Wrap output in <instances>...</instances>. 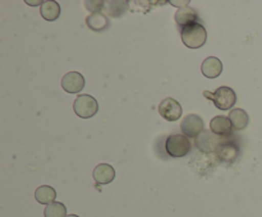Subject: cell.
Returning <instances> with one entry per match:
<instances>
[{
	"instance_id": "cell-7",
	"label": "cell",
	"mask_w": 262,
	"mask_h": 217,
	"mask_svg": "<svg viewBox=\"0 0 262 217\" xmlns=\"http://www.w3.org/2000/svg\"><path fill=\"white\" fill-rule=\"evenodd\" d=\"M84 87V77L78 71H68L61 78V88L68 93H78Z\"/></svg>"
},
{
	"instance_id": "cell-11",
	"label": "cell",
	"mask_w": 262,
	"mask_h": 217,
	"mask_svg": "<svg viewBox=\"0 0 262 217\" xmlns=\"http://www.w3.org/2000/svg\"><path fill=\"white\" fill-rule=\"evenodd\" d=\"M228 117H229L230 123H232L233 129L235 130L246 129L248 123H250V117H248L247 112H246L243 109H238V107L230 110Z\"/></svg>"
},
{
	"instance_id": "cell-10",
	"label": "cell",
	"mask_w": 262,
	"mask_h": 217,
	"mask_svg": "<svg viewBox=\"0 0 262 217\" xmlns=\"http://www.w3.org/2000/svg\"><path fill=\"white\" fill-rule=\"evenodd\" d=\"M210 129L214 134L216 135H229L232 133V123H230L229 117L224 116V115H217V116L212 117L211 123H210Z\"/></svg>"
},
{
	"instance_id": "cell-19",
	"label": "cell",
	"mask_w": 262,
	"mask_h": 217,
	"mask_svg": "<svg viewBox=\"0 0 262 217\" xmlns=\"http://www.w3.org/2000/svg\"><path fill=\"white\" fill-rule=\"evenodd\" d=\"M67 217H79V216H77V214H67Z\"/></svg>"
},
{
	"instance_id": "cell-16",
	"label": "cell",
	"mask_w": 262,
	"mask_h": 217,
	"mask_svg": "<svg viewBox=\"0 0 262 217\" xmlns=\"http://www.w3.org/2000/svg\"><path fill=\"white\" fill-rule=\"evenodd\" d=\"M45 217H67V208L61 202H53L43 209Z\"/></svg>"
},
{
	"instance_id": "cell-17",
	"label": "cell",
	"mask_w": 262,
	"mask_h": 217,
	"mask_svg": "<svg viewBox=\"0 0 262 217\" xmlns=\"http://www.w3.org/2000/svg\"><path fill=\"white\" fill-rule=\"evenodd\" d=\"M219 155L223 160L232 161L237 157L238 150L233 144H223L222 148H219Z\"/></svg>"
},
{
	"instance_id": "cell-12",
	"label": "cell",
	"mask_w": 262,
	"mask_h": 217,
	"mask_svg": "<svg viewBox=\"0 0 262 217\" xmlns=\"http://www.w3.org/2000/svg\"><path fill=\"white\" fill-rule=\"evenodd\" d=\"M176 23L181 27V30L191 23L196 22L197 13L191 7H181L176 13Z\"/></svg>"
},
{
	"instance_id": "cell-4",
	"label": "cell",
	"mask_w": 262,
	"mask_h": 217,
	"mask_svg": "<svg viewBox=\"0 0 262 217\" xmlns=\"http://www.w3.org/2000/svg\"><path fill=\"white\" fill-rule=\"evenodd\" d=\"M73 110L77 116L82 119H89L99 111V104L96 99L90 94H79L73 102Z\"/></svg>"
},
{
	"instance_id": "cell-3",
	"label": "cell",
	"mask_w": 262,
	"mask_h": 217,
	"mask_svg": "<svg viewBox=\"0 0 262 217\" xmlns=\"http://www.w3.org/2000/svg\"><path fill=\"white\" fill-rule=\"evenodd\" d=\"M191 150V142L184 134L169 135L165 142V151L171 157H184Z\"/></svg>"
},
{
	"instance_id": "cell-8",
	"label": "cell",
	"mask_w": 262,
	"mask_h": 217,
	"mask_svg": "<svg viewBox=\"0 0 262 217\" xmlns=\"http://www.w3.org/2000/svg\"><path fill=\"white\" fill-rule=\"evenodd\" d=\"M201 71L206 78H217L223 71V63L216 56H209L201 65Z\"/></svg>"
},
{
	"instance_id": "cell-18",
	"label": "cell",
	"mask_w": 262,
	"mask_h": 217,
	"mask_svg": "<svg viewBox=\"0 0 262 217\" xmlns=\"http://www.w3.org/2000/svg\"><path fill=\"white\" fill-rule=\"evenodd\" d=\"M26 3H27V4H31V5H41L43 2H28V0H27Z\"/></svg>"
},
{
	"instance_id": "cell-2",
	"label": "cell",
	"mask_w": 262,
	"mask_h": 217,
	"mask_svg": "<svg viewBox=\"0 0 262 217\" xmlns=\"http://www.w3.org/2000/svg\"><path fill=\"white\" fill-rule=\"evenodd\" d=\"M204 96L207 100H210L217 109L224 110V111L233 109V106L237 102V94L233 91V88L228 86L219 87L214 92L205 91Z\"/></svg>"
},
{
	"instance_id": "cell-15",
	"label": "cell",
	"mask_w": 262,
	"mask_h": 217,
	"mask_svg": "<svg viewBox=\"0 0 262 217\" xmlns=\"http://www.w3.org/2000/svg\"><path fill=\"white\" fill-rule=\"evenodd\" d=\"M86 23L91 30L102 31L109 26V19L101 13H92L90 17L86 18Z\"/></svg>"
},
{
	"instance_id": "cell-1",
	"label": "cell",
	"mask_w": 262,
	"mask_h": 217,
	"mask_svg": "<svg viewBox=\"0 0 262 217\" xmlns=\"http://www.w3.org/2000/svg\"><path fill=\"white\" fill-rule=\"evenodd\" d=\"M182 42L189 49H200L206 43L207 32L206 28L199 22L191 23L181 30Z\"/></svg>"
},
{
	"instance_id": "cell-13",
	"label": "cell",
	"mask_w": 262,
	"mask_h": 217,
	"mask_svg": "<svg viewBox=\"0 0 262 217\" xmlns=\"http://www.w3.org/2000/svg\"><path fill=\"white\" fill-rule=\"evenodd\" d=\"M40 13L43 19L49 20V22H53V20L58 19L59 15H60V7L54 0H46V2H43L41 4Z\"/></svg>"
},
{
	"instance_id": "cell-14",
	"label": "cell",
	"mask_w": 262,
	"mask_h": 217,
	"mask_svg": "<svg viewBox=\"0 0 262 217\" xmlns=\"http://www.w3.org/2000/svg\"><path fill=\"white\" fill-rule=\"evenodd\" d=\"M35 198L38 203L41 204H50L55 202L56 191L53 186L50 185H41L35 190Z\"/></svg>"
},
{
	"instance_id": "cell-9",
	"label": "cell",
	"mask_w": 262,
	"mask_h": 217,
	"mask_svg": "<svg viewBox=\"0 0 262 217\" xmlns=\"http://www.w3.org/2000/svg\"><path fill=\"white\" fill-rule=\"evenodd\" d=\"M115 178V170L112 165L109 163H100L95 167L94 170V180L97 184H109L114 180Z\"/></svg>"
},
{
	"instance_id": "cell-5",
	"label": "cell",
	"mask_w": 262,
	"mask_h": 217,
	"mask_svg": "<svg viewBox=\"0 0 262 217\" xmlns=\"http://www.w3.org/2000/svg\"><path fill=\"white\" fill-rule=\"evenodd\" d=\"M181 129L184 135L189 138H197L205 129V123L202 117L197 114H188L181 123Z\"/></svg>"
},
{
	"instance_id": "cell-6",
	"label": "cell",
	"mask_w": 262,
	"mask_h": 217,
	"mask_svg": "<svg viewBox=\"0 0 262 217\" xmlns=\"http://www.w3.org/2000/svg\"><path fill=\"white\" fill-rule=\"evenodd\" d=\"M159 112L166 122H177L178 119H181L183 110H182L181 104L177 100L168 97V99H164L160 102Z\"/></svg>"
}]
</instances>
